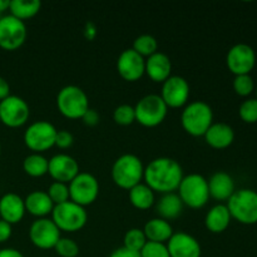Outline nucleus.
Listing matches in <instances>:
<instances>
[{
	"instance_id": "nucleus-1",
	"label": "nucleus",
	"mask_w": 257,
	"mask_h": 257,
	"mask_svg": "<svg viewBox=\"0 0 257 257\" xmlns=\"http://www.w3.org/2000/svg\"><path fill=\"white\" fill-rule=\"evenodd\" d=\"M183 178L180 163L170 157H158L151 161L145 167L143 180L153 192L166 195L178 190Z\"/></svg>"
},
{
	"instance_id": "nucleus-2",
	"label": "nucleus",
	"mask_w": 257,
	"mask_h": 257,
	"mask_svg": "<svg viewBox=\"0 0 257 257\" xmlns=\"http://www.w3.org/2000/svg\"><path fill=\"white\" fill-rule=\"evenodd\" d=\"M213 123V110L203 100L191 102L183 108L181 114V124L192 137H203Z\"/></svg>"
},
{
	"instance_id": "nucleus-3",
	"label": "nucleus",
	"mask_w": 257,
	"mask_h": 257,
	"mask_svg": "<svg viewBox=\"0 0 257 257\" xmlns=\"http://www.w3.org/2000/svg\"><path fill=\"white\" fill-rule=\"evenodd\" d=\"M145 166L136 155H122L112 166V180L119 188L130 191L135 186L142 183Z\"/></svg>"
},
{
	"instance_id": "nucleus-4",
	"label": "nucleus",
	"mask_w": 257,
	"mask_h": 257,
	"mask_svg": "<svg viewBox=\"0 0 257 257\" xmlns=\"http://www.w3.org/2000/svg\"><path fill=\"white\" fill-rule=\"evenodd\" d=\"M231 217L241 225L257 223V192L251 188L236 190L226 203Z\"/></svg>"
},
{
	"instance_id": "nucleus-5",
	"label": "nucleus",
	"mask_w": 257,
	"mask_h": 257,
	"mask_svg": "<svg viewBox=\"0 0 257 257\" xmlns=\"http://www.w3.org/2000/svg\"><path fill=\"white\" fill-rule=\"evenodd\" d=\"M177 191L183 206H187L192 210L205 207L210 200L207 180L198 173L183 176Z\"/></svg>"
},
{
	"instance_id": "nucleus-6",
	"label": "nucleus",
	"mask_w": 257,
	"mask_h": 257,
	"mask_svg": "<svg viewBox=\"0 0 257 257\" xmlns=\"http://www.w3.org/2000/svg\"><path fill=\"white\" fill-rule=\"evenodd\" d=\"M57 107L63 117L68 119H82L89 109V99L82 88L65 85L57 95Z\"/></svg>"
},
{
	"instance_id": "nucleus-7",
	"label": "nucleus",
	"mask_w": 257,
	"mask_h": 257,
	"mask_svg": "<svg viewBox=\"0 0 257 257\" xmlns=\"http://www.w3.org/2000/svg\"><path fill=\"white\" fill-rule=\"evenodd\" d=\"M52 221L60 232H77L80 231L88 221V213L84 207L68 201L62 205L54 206L52 212Z\"/></svg>"
},
{
	"instance_id": "nucleus-8",
	"label": "nucleus",
	"mask_w": 257,
	"mask_h": 257,
	"mask_svg": "<svg viewBox=\"0 0 257 257\" xmlns=\"http://www.w3.org/2000/svg\"><path fill=\"white\" fill-rule=\"evenodd\" d=\"M136 122L147 128H155L166 119L167 105L158 94L145 95L135 105Z\"/></svg>"
},
{
	"instance_id": "nucleus-9",
	"label": "nucleus",
	"mask_w": 257,
	"mask_h": 257,
	"mask_svg": "<svg viewBox=\"0 0 257 257\" xmlns=\"http://www.w3.org/2000/svg\"><path fill=\"white\" fill-rule=\"evenodd\" d=\"M57 128L48 120H38L32 123L24 132V143L33 153L42 155L54 147Z\"/></svg>"
},
{
	"instance_id": "nucleus-10",
	"label": "nucleus",
	"mask_w": 257,
	"mask_h": 257,
	"mask_svg": "<svg viewBox=\"0 0 257 257\" xmlns=\"http://www.w3.org/2000/svg\"><path fill=\"white\" fill-rule=\"evenodd\" d=\"M69 198L72 202L85 207L95 202L99 195V183L97 178L87 172H79L72 182L68 183Z\"/></svg>"
},
{
	"instance_id": "nucleus-11",
	"label": "nucleus",
	"mask_w": 257,
	"mask_h": 257,
	"mask_svg": "<svg viewBox=\"0 0 257 257\" xmlns=\"http://www.w3.org/2000/svg\"><path fill=\"white\" fill-rule=\"evenodd\" d=\"M28 37L27 25L13 15L0 18V48L8 52L18 50Z\"/></svg>"
},
{
	"instance_id": "nucleus-12",
	"label": "nucleus",
	"mask_w": 257,
	"mask_h": 257,
	"mask_svg": "<svg viewBox=\"0 0 257 257\" xmlns=\"http://www.w3.org/2000/svg\"><path fill=\"white\" fill-rule=\"evenodd\" d=\"M30 109L28 103L18 95H12L0 102V123L9 128H19L28 122Z\"/></svg>"
},
{
	"instance_id": "nucleus-13",
	"label": "nucleus",
	"mask_w": 257,
	"mask_h": 257,
	"mask_svg": "<svg viewBox=\"0 0 257 257\" xmlns=\"http://www.w3.org/2000/svg\"><path fill=\"white\" fill-rule=\"evenodd\" d=\"M257 58L253 48L248 44L238 43L230 48L226 55V65L233 75L250 74L256 67Z\"/></svg>"
},
{
	"instance_id": "nucleus-14",
	"label": "nucleus",
	"mask_w": 257,
	"mask_h": 257,
	"mask_svg": "<svg viewBox=\"0 0 257 257\" xmlns=\"http://www.w3.org/2000/svg\"><path fill=\"white\" fill-rule=\"evenodd\" d=\"M60 236L59 228L55 226L52 218H37L29 228V238L35 247L40 250L54 248Z\"/></svg>"
},
{
	"instance_id": "nucleus-15",
	"label": "nucleus",
	"mask_w": 257,
	"mask_h": 257,
	"mask_svg": "<svg viewBox=\"0 0 257 257\" xmlns=\"http://www.w3.org/2000/svg\"><path fill=\"white\" fill-rule=\"evenodd\" d=\"M160 97L167 108H182L187 105L190 98V84L181 75H171L162 83Z\"/></svg>"
},
{
	"instance_id": "nucleus-16",
	"label": "nucleus",
	"mask_w": 257,
	"mask_h": 257,
	"mask_svg": "<svg viewBox=\"0 0 257 257\" xmlns=\"http://www.w3.org/2000/svg\"><path fill=\"white\" fill-rule=\"evenodd\" d=\"M117 70L122 79L127 82H137L145 75L146 59L132 48L125 49L118 57Z\"/></svg>"
},
{
	"instance_id": "nucleus-17",
	"label": "nucleus",
	"mask_w": 257,
	"mask_h": 257,
	"mask_svg": "<svg viewBox=\"0 0 257 257\" xmlns=\"http://www.w3.org/2000/svg\"><path fill=\"white\" fill-rule=\"evenodd\" d=\"M79 173V165L72 156L58 153L53 156L48 162V175L54 182L69 183Z\"/></svg>"
},
{
	"instance_id": "nucleus-18",
	"label": "nucleus",
	"mask_w": 257,
	"mask_h": 257,
	"mask_svg": "<svg viewBox=\"0 0 257 257\" xmlns=\"http://www.w3.org/2000/svg\"><path fill=\"white\" fill-rule=\"evenodd\" d=\"M170 257H201V245L192 235L186 232H173L167 241Z\"/></svg>"
},
{
	"instance_id": "nucleus-19",
	"label": "nucleus",
	"mask_w": 257,
	"mask_h": 257,
	"mask_svg": "<svg viewBox=\"0 0 257 257\" xmlns=\"http://www.w3.org/2000/svg\"><path fill=\"white\" fill-rule=\"evenodd\" d=\"M25 212L24 200L17 193H5L0 198V220L13 226L23 220Z\"/></svg>"
},
{
	"instance_id": "nucleus-20",
	"label": "nucleus",
	"mask_w": 257,
	"mask_h": 257,
	"mask_svg": "<svg viewBox=\"0 0 257 257\" xmlns=\"http://www.w3.org/2000/svg\"><path fill=\"white\" fill-rule=\"evenodd\" d=\"M172 63L170 57L165 53L157 52L146 59L145 74L155 83H163L171 77Z\"/></svg>"
},
{
	"instance_id": "nucleus-21",
	"label": "nucleus",
	"mask_w": 257,
	"mask_h": 257,
	"mask_svg": "<svg viewBox=\"0 0 257 257\" xmlns=\"http://www.w3.org/2000/svg\"><path fill=\"white\" fill-rule=\"evenodd\" d=\"M203 137L206 143L213 150H226L235 141V131L227 123H212Z\"/></svg>"
},
{
	"instance_id": "nucleus-22",
	"label": "nucleus",
	"mask_w": 257,
	"mask_h": 257,
	"mask_svg": "<svg viewBox=\"0 0 257 257\" xmlns=\"http://www.w3.org/2000/svg\"><path fill=\"white\" fill-rule=\"evenodd\" d=\"M207 183L210 198L212 197L213 200L220 201V202L230 200L231 196L236 191L235 181L226 172L213 173L210 177V180H207Z\"/></svg>"
},
{
	"instance_id": "nucleus-23",
	"label": "nucleus",
	"mask_w": 257,
	"mask_h": 257,
	"mask_svg": "<svg viewBox=\"0 0 257 257\" xmlns=\"http://www.w3.org/2000/svg\"><path fill=\"white\" fill-rule=\"evenodd\" d=\"M25 211L37 218H45L52 215L54 203L45 191H33L24 200Z\"/></svg>"
},
{
	"instance_id": "nucleus-24",
	"label": "nucleus",
	"mask_w": 257,
	"mask_h": 257,
	"mask_svg": "<svg viewBox=\"0 0 257 257\" xmlns=\"http://www.w3.org/2000/svg\"><path fill=\"white\" fill-rule=\"evenodd\" d=\"M231 217L230 211H228L227 206L223 203H218L213 207L210 208L205 217V226L210 232L212 233H222L230 226Z\"/></svg>"
},
{
	"instance_id": "nucleus-25",
	"label": "nucleus",
	"mask_w": 257,
	"mask_h": 257,
	"mask_svg": "<svg viewBox=\"0 0 257 257\" xmlns=\"http://www.w3.org/2000/svg\"><path fill=\"white\" fill-rule=\"evenodd\" d=\"M183 203L181 198L176 192L166 193V195L161 196L158 200L157 206H156V212H157L158 217L162 220L171 221L181 216L183 211Z\"/></svg>"
},
{
	"instance_id": "nucleus-26",
	"label": "nucleus",
	"mask_w": 257,
	"mask_h": 257,
	"mask_svg": "<svg viewBox=\"0 0 257 257\" xmlns=\"http://www.w3.org/2000/svg\"><path fill=\"white\" fill-rule=\"evenodd\" d=\"M143 232H145L147 241L167 243V241L172 237L173 228L168 221L157 217L152 218L146 223L143 227Z\"/></svg>"
},
{
	"instance_id": "nucleus-27",
	"label": "nucleus",
	"mask_w": 257,
	"mask_h": 257,
	"mask_svg": "<svg viewBox=\"0 0 257 257\" xmlns=\"http://www.w3.org/2000/svg\"><path fill=\"white\" fill-rule=\"evenodd\" d=\"M128 198L132 206L137 210L146 211L155 205V192L146 183H140L128 191Z\"/></svg>"
},
{
	"instance_id": "nucleus-28",
	"label": "nucleus",
	"mask_w": 257,
	"mask_h": 257,
	"mask_svg": "<svg viewBox=\"0 0 257 257\" xmlns=\"http://www.w3.org/2000/svg\"><path fill=\"white\" fill-rule=\"evenodd\" d=\"M40 8L42 3L39 0H12L9 12L10 15L25 23V20L34 18L40 12Z\"/></svg>"
},
{
	"instance_id": "nucleus-29",
	"label": "nucleus",
	"mask_w": 257,
	"mask_h": 257,
	"mask_svg": "<svg viewBox=\"0 0 257 257\" xmlns=\"http://www.w3.org/2000/svg\"><path fill=\"white\" fill-rule=\"evenodd\" d=\"M48 162L49 160L40 153H32L23 161V170L33 178L43 177L48 173Z\"/></svg>"
},
{
	"instance_id": "nucleus-30",
	"label": "nucleus",
	"mask_w": 257,
	"mask_h": 257,
	"mask_svg": "<svg viewBox=\"0 0 257 257\" xmlns=\"http://www.w3.org/2000/svg\"><path fill=\"white\" fill-rule=\"evenodd\" d=\"M132 49L143 58H148L158 52V42L153 35L142 34L133 42Z\"/></svg>"
},
{
	"instance_id": "nucleus-31",
	"label": "nucleus",
	"mask_w": 257,
	"mask_h": 257,
	"mask_svg": "<svg viewBox=\"0 0 257 257\" xmlns=\"http://www.w3.org/2000/svg\"><path fill=\"white\" fill-rule=\"evenodd\" d=\"M146 243H147V238L141 228H131L124 233V237H123V247L135 251V252H141Z\"/></svg>"
},
{
	"instance_id": "nucleus-32",
	"label": "nucleus",
	"mask_w": 257,
	"mask_h": 257,
	"mask_svg": "<svg viewBox=\"0 0 257 257\" xmlns=\"http://www.w3.org/2000/svg\"><path fill=\"white\" fill-rule=\"evenodd\" d=\"M232 87L236 94L242 98L250 97L256 89L255 80H253V78L250 74L236 75L235 79H233Z\"/></svg>"
},
{
	"instance_id": "nucleus-33",
	"label": "nucleus",
	"mask_w": 257,
	"mask_h": 257,
	"mask_svg": "<svg viewBox=\"0 0 257 257\" xmlns=\"http://www.w3.org/2000/svg\"><path fill=\"white\" fill-rule=\"evenodd\" d=\"M48 196L52 200V202L54 203V206L62 205V203L68 202L70 201L69 198V187H68L67 183L62 182H53L49 186L47 191Z\"/></svg>"
},
{
	"instance_id": "nucleus-34",
	"label": "nucleus",
	"mask_w": 257,
	"mask_h": 257,
	"mask_svg": "<svg viewBox=\"0 0 257 257\" xmlns=\"http://www.w3.org/2000/svg\"><path fill=\"white\" fill-rule=\"evenodd\" d=\"M238 115L241 120L247 124L257 123V99L256 98H247L241 103L238 108Z\"/></svg>"
},
{
	"instance_id": "nucleus-35",
	"label": "nucleus",
	"mask_w": 257,
	"mask_h": 257,
	"mask_svg": "<svg viewBox=\"0 0 257 257\" xmlns=\"http://www.w3.org/2000/svg\"><path fill=\"white\" fill-rule=\"evenodd\" d=\"M113 120L118 125H131L136 122L135 107L130 104H120L113 112Z\"/></svg>"
},
{
	"instance_id": "nucleus-36",
	"label": "nucleus",
	"mask_w": 257,
	"mask_h": 257,
	"mask_svg": "<svg viewBox=\"0 0 257 257\" xmlns=\"http://www.w3.org/2000/svg\"><path fill=\"white\" fill-rule=\"evenodd\" d=\"M57 255L60 257H78L79 246L74 240L68 237H60L54 247Z\"/></svg>"
},
{
	"instance_id": "nucleus-37",
	"label": "nucleus",
	"mask_w": 257,
	"mask_h": 257,
	"mask_svg": "<svg viewBox=\"0 0 257 257\" xmlns=\"http://www.w3.org/2000/svg\"><path fill=\"white\" fill-rule=\"evenodd\" d=\"M141 257H170L167 245L160 242H151L147 241L145 247L141 250Z\"/></svg>"
},
{
	"instance_id": "nucleus-38",
	"label": "nucleus",
	"mask_w": 257,
	"mask_h": 257,
	"mask_svg": "<svg viewBox=\"0 0 257 257\" xmlns=\"http://www.w3.org/2000/svg\"><path fill=\"white\" fill-rule=\"evenodd\" d=\"M73 142H74V137L68 131L62 130L57 131V136H55V147L60 148V150H67V148L72 147Z\"/></svg>"
},
{
	"instance_id": "nucleus-39",
	"label": "nucleus",
	"mask_w": 257,
	"mask_h": 257,
	"mask_svg": "<svg viewBox=\"0 0 257 257\" xmlns=\"http://www.w3.org/2000/svg\"><path fill=\"white\" fill-rule=\"evenodd\" d=\"M83 122H84L85 125H89V127H94L99 123V114L97 113V110L94 109H88L87 112L84 113V115L82 117Z\"/></svg>"
},
{
	"instance_id": "nucleus-40",
	"label": "nucleus",
	"mask_w": 257,
	"mask_h": 257,
	"mask_svg": "<svg viewBox=\"0 0 257 257\" xmlns=\"http://www.w3.org/2000/svg\"><path fill=\"white\" fill-rule=\"evenodd\" d=\"M12 233H13V228L12 225L5 221L0 220V243H4L12 237Z\"/></svg>"
},
{
	"instance_id": "nucleus-41",
	"label": "nucleus",
	"mask_w": 257,
	"mask_h": 257,
	"mask_svg": "<svg viewBox=\"0 0 257 257\" xmlns=\"http://www.w3.org/2000/svg\"><path fill=\"white\" fill-rule=\"evenodd\" d=\"M109 257H141V255L140 252H135V251H131L122 246V247L113 251V252L109 255Z\"/></svg>"
},
{
	"instance_id": "nucleus-42",
	"label": "nucleus",
	"mask_w": 257,
	"mask_h": 257,
	"mask_svg": "<svg viewBox=\"0 0 257 257\" xmlns=\"http://www.w3.org/2000/svg\"><path fill=\"white\" fill-rule=\"evenodd\" d=\"M10 95V85L3 77H0V102Z\"/></svg>"
},
{
	"instance_id": "nucleus-43",
	"label": "nucleus",
	"mask_w": 257,
	"mask_h": 257,
	"mask_svg": "<svg viewBox=\"0 0 257 257\" xmlns=\"http://www.w3.org/2000/svg\"><path fill=\"white\" fill-rule=\"evenodd\" d=\"M0 257H24L23 253L17 248H2L0 250Z\"/></svg>"
},
{
	"instance_id": "nucleus-44",
	"label": "nucleus",
	"mask_w": 257,
	"mask_h": 257,
	"mask_svg": "<svg viewBox=\"0 0 257 257\" xmlns=\"http://www.w3.org/2000/svg\"><path fill=\"white\" fill-rule=\"evenodd\" d=\"M10 0H0V13H4L9 10Z\"/></svg>"
},
{
	"instance_id": "nucleus-45",
	"label": "nucleus",
	"mask_w": 257,
	"mask_h": 257,
	"mask_svg": "<svg viewBox=\"0 0 257 257\" xmlns=\"http://www.w3.org/2000/svg\"><path fill=\"white\" fill-rule=\"evenodd\" d=\"M255 94H256V99H257V85H256V89H255Z\"/></svg>"
},
{
	"instance_id": "nucleus-46",
	"label": "nucleus",
	"mask_w": 257,
	"mask_h": 257,
	"mask_svg": "<svg viewBox=\"0 0 257 257\" xmlns=\"http://www.w3.org/2000/svg\"><path fill=\"white\" fill-rule=\"evenodd\" d=\"M0 155H2V146H0Z\"/></svg>"
}]
</instances>
